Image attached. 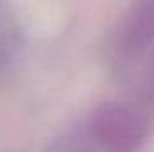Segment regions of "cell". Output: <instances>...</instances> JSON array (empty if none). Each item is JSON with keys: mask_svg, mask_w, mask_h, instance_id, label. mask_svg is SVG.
Here are the masks:
<instances>
[{"mask_svg": "<svg viewBox=\"0 0 154 152\" xmlns=\"http://www.w3.org/2000/svg\"><path fill=\"white\" fill-rule=\"evenodd\" d=\"M154 48V0H133L115 32V52L136 61Z\"/></svg>", "mask_w": 154, "mask_h": 152, "instance_id": "7a4b0ae2", "label": "cell"}, {"mask_svg": "<svg viewBox=\"0 0 154 152\" xmlns=\"http://www.w3.org/2000/svg\"><path fill=\"white\" fill-rule=\"evenodd\" d=\"M90 131L93 140L108 152H136L147 136L143 118L118 102L100 104L91 114Z\"/></svg>", "mask_w": 154, "mask_h": 152, "instance_id": "6da1fadb", "label": "cell"}]
</instances>
